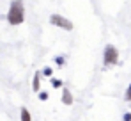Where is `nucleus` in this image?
<instances>
[{
	"mask_svg": "<svg viewBox=\"0 0 131 121\" xmlns=\"http://www.w3.org/2000/svg\"><path fill=\"white\" fill-rule=\"evenodd\" d=\"M25 20V9H23V2L21 0H13L9 13H7V21L11 25H20Z\"/></svg>",
	"mask_w": 131,
	"mask_h": 121,
	"instance_id": "f257e3e1",
	"label": "nucleus"
},
{
	"mask_svg": "<svg viewBox=\"0 0 131 121\" xmlns=\"http://www.w3.org/2000/svg\"><path fill=\"white\" fill-rule=\"evenodd\" d=\"M119 60V52L113 45H106L105 48V66H115Z\"/></svg>",
	"mask_w": 131,
	"mask_h": 121,
	"instance_id": "f03ea898",
	"label": "nucleus"
},
{
	"mask_svg": "<svg viewBox=\"0 0 131 121\" xmlns=\"http://www.w3.org/2000/svg\"><path fill=\"white\" fill-rule=\"evenodd\" d=\"M50 23L55 25V27H60V29H64V30H73V23L67 20V18L60 16V14H51V16H50Z\"/></svg>",
	"mask_w": 131,
	"mask_h": 121,
	"instance_id": "7ed1b4c3",
	"label": "nucleus"
},
{
	"mask_svg": "<svg viewBox=\"0 0 131 121\" xmlns=\"http://www.w3.org/2000/svg\"><path fill=\"white\" fill-rule=\"evenodd\" d=\"M62 101L66 105H73V94L69 89H64V94H62Z\"/></svg>",
	"mask_w": 131,
	"mask_h": 121,
	"instance_id": "20e7f679",
	"label": "nucleus"
},
{
	"mask_svg": "<svg viewBox=\"0 0 131 121\" xmlns=\"http://www.w3.org/2000/svg\"><path fill=\"white\" fill-rule=\"evenodd\" d=\"M39 85H41V73L37 71V73L34 75V84H32V89H34V91H39Z\"/></svg>",
	"mask_w": 131,
	"mask_h": 121,
	"instance_id": "39448f33",
	"label": "nucleus"
},
{
	"mask_svg": "<svg viewBox=\"0 0 131 121\" xmlns=\"http://www.w3.org/2000/svg\"><path fill=\"white\" fill-rule=\"evenodd\" d=\"M21 119L23 121H30V114H28V110H27L25 107L21 109Z\"/></svg>",
	"mask_w": 131,
	"mask_h": 121,
	"instance_id": "423d86ee",
	"label": "nucleus"
},
{
	"mask_svg": "<svg viewBox=\"0 0 131 121\" xmlns=\"http://www.w3.org/2000/svg\"><path fill=\"white\" fill-rule=\"evenodd\" d=\"M51 84H53V87H60V85H62V80H57V79H53V80H51Z\"/></svg>",
	"mask_w": 131,
	"mask_h": 121,
	"instance_id": "0eeeda50",
	"label": "nucleus"
},
{
	"mask_svg": "<svg viewBox=\"0 0 131 121\" xmlns=\"http://www.w3.org/2000/svg\"><path fill=\"white\" fill-rule=\"evenodd\" d=\"M39 100H48V93H46V91L39 93Z\"/></svg>",
	"mask_w": 131,
	"mask_h": 121,
	"instance_id": "6e6552de",
	"label": "nucleus"
},
{
	"mask_svg": "<svg viewBox=\"0 0 131 121\" xmlns=\"http://www.w3.org/2000/svg\"><path fill=\"white\" fill-rule=\"evenodd\" d=\"M126 100H131V85L128 87V91H126Z\"/></svg>",
	"mask_w": 131,
	"mask_h": 121,
	"instance_id": "1a4fd4ad",
	"label": "nucleus"
},
{
	"mask_svg": "<svg viewBox=\"0 0 131 121\" xmlns=\"http://www.w3.org/2000/svg\"><path fill=\"white\" fill-rule=\"evenodd\" d=\"M44 75H46V77H50V75H51V70H50V68H46V70H44Z\"/></svg>",
	"mask_w": 131,
	"mask_h": 121,
	"instance_id": "9d476101",
	"label": "nucleus"
}]
</instances>
